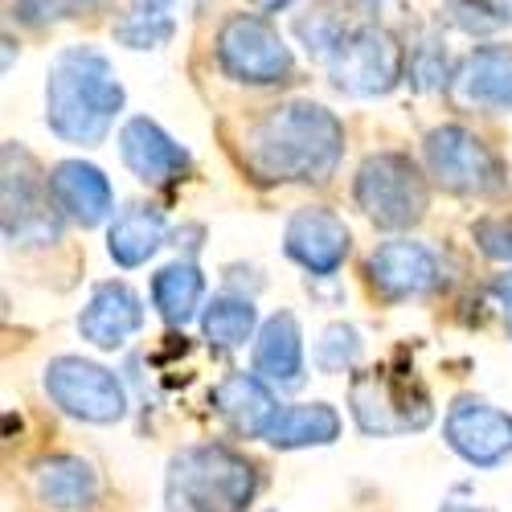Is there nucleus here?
<instances>
[{"mask_svg":"<svg viewBox=\"0 0 512 512\" xmlns=\"http://www.w3.org/2000/svg\"><path fill=\"white\" fill-rule=\"evenodd\" d=\"M345 156V123L324 103L287 99L246 132V168L271 185H324Z\"/></svg>","mask_w":512,"mask_h":512,"instance_id":"nucleus-1","label":"nucleus"},{"mask_svg":"<svg viewBox=\"0 0 512 512\" xmlns=\"http://www.w3.org/2000/svg\"><path fill=\"white\" fill-rule=\"evenodd\" d=\"M127 91L99 46H66L46 70V127L74 148H95L123 115Z\"/></svg>","mask_w":512,"mask_h":512,"instance_id":"nucleus-2","label":"nucleus"},{"mask_svg":"<svg viewBox=\"0 0 512 512\" xmlns=\"http://www.w3.org/2000/svg\"><path fill=\"white\" fill-rule=\"evenodd\" d=\"M259 467L226 443H193L168 459V512H246L259 496Z\"/></svg>","mask_w":512,"mask_h":512,"instance_id":"nucleus-3","label":"nucleus"},{"mask_svg":"<svg viewBox=\"0 0 512 512\" xmlns=\"http://www.w3.org/2000/svg\"><path fill=\"white\" fill-rule=\"evenodd\" d=\"M353 205L377 230H410L426 218L431 181L406 152H373L353 177Z\"/></svg>","mask_w":512,"mask_h":512,"instance_id":"nucleus-4","label":"nucleus"},{"mask_svg":"<svg viewBox=\"0 0 512 512\" xmlns=\"http://www.w3.org/2000/svg\"><path fill=\"white\" fill-rule=\"evenodd\" d=\"M349 410L361 435L373 439H394L426 431L435 418V402L414 373H394L390 365L361 369L349 381Z\"/></svg>","mask_w":512,"mask_h":512,"instance_id":"nucleus-5","label":"nucleus"},{"mask_svg":"<svg viewBox=\"0 0 512 512\" xmlns=\"http://www.w3.org/2000/svg\"><path fill=\"white\" fill-rule=\"evenodd\" d=\"M406 58L410 54L398 46V37L386 25L361 21L345 29V37L336 41V50L328 54L324 66L336 91L353 99H381L406 78Z\"/></svg>","mask_w":512,"mask_h":512,"instance_id":"nucleus-6","label":"nucleus"},{"mask_svg":"<svg viewBox=\"0 0 512 512\" xmlns=\"http://www.w3.org/2000/svg\"><path fill=\"white\" fill-rule=\"evenodd\" d=\"M426 177L451 197H492L504 189L500 156L463 123H439L422 140Z\"/></svg>","mask_w":512,"mask_h":512,"instance_id":"nucleus-7","label":"nucleus"},{"mask_svg":"<svg viewBox=\"0 0 512 512\" xmlns=\"http://www.w3.org/2000/svg\"><path fill=\"white\" fill-rule=\"evenodd\" d=\"M213 62L226 78L246 87H275L295 70L291 46L263 13H230L213 37Z\"/></svg>","mask_w":512,"mask_h":512,"instance_id":"nucleus-8","label":"nucleus"},{"mask_svg":"<svg viewBox=\"0 0 512 512\" xmlns=\"http://www.w3.org/2000/svg\"><path fill=\"white\" fill-rule=\"evenodd\" d=\"M0 197H5V238L13 246L62 238L66 218L50 197V173H41V164L17 140L5 144V181H0Z\"/></svg>","mask_w":512,"mask_h":512,"instance_id":"nucleus-9","label":"nucleus"},{"mask_svg":"<svg viewBox=\"0 0 512 512\" xmlns=\"http://www.w3.org/2000/svg\"><path fill=\"white\" fill-rule=\"evenodd\" d=\"M46 398L74 422L87 426H115L127 418V390L123 381L87 357H54L41 373Z\"/></svg>","mask_w":512,"mask_h":512,"instance_id":"nucleus-10","label":"nucleus"},{"mask_svg":"<svg viewBox=\"0 0 512 512\" xmlns=\"http://www.w3.org/2000/svg\"><path fill=\"white\" fill-rule=\"evenodd\" d=\"M443 443L476 472L512 459V414L492 406L488 398L459 394L443 414Z\"/></svg>","mask_w":512,"mask_h":512,"instance_id":"nucleus-11","label":"nucleus"},{"mask_svg":"<svg viewBox=\"0 0 512 512\" xmlns=\"http://www.w3.org/2000/svg\"><path fill=\"white\" fill-rule=\"evenodd\" d=\"M365 279L381 304H410L439 287L443 267H439V254L426 242L390 238V242L373 246L369 263H365Z\"/></svg>","mask_w":512,"mask_h":512,"instance_id":"nucleus-12","label":"nucleus"},{"mask_svg":"<svg viewBox=\"0 0 512 512\" xmlns=\"http://www.w3.org/2000/svg\"><path fill=\"white\" fill-rule=\"evenodd\" d=\"M283 254L300 271L332 279L353 254V230L328 205H300L283 222Z\"/></svg>","mask_w":512,"mask_h":512,"instance_id":"nucleus-13","label":"nucleus"},{"mask_svg":"<svg viewBox=\"0 0 512 512\" xmlns=\"http://www.w3.org/2000/svg\"><path fill=\"white\" fill-rule=\"evenodd\" d=\"M119 160L127 164V173L148 189H164V185L181 181L189 173V164H193L189 148L177 144L148 115H132L119 127Z\"/></svg>","mask_w":512,"mask_h":512,"instance_id":"nucleus-14","label":"nucleus"},{"mask_svg":"<svg viewBox=\"0 0 512 512\" xmlns=\"http://www.w3.org/2000/svg\"><path fill=\"white\" fill-rule=\"evenodd\" d=\"M78 332L87 345L115 353L127 340L144 332V300L127 279H103L91 287L87 304L78 312Z\"/></svg>","mask_w":512,"mask_h":512,"instance_id":"nucleus-15","label":"nucleus"},{"mask_svg":"<svg viewBox=\"0 0 512 512\" xmlns=\"http://www.w3.org/2000/svg\"><path fill=\"white\" fill-rule=\"evenodd\" d=\"M50 197L66 222L95 230L115 218V189L91 160H58L50 168Z\"/></svg>","mask_w":512,"mask_h":512,"instance_id":"nucleus-16","label":"nucleus"},{"mask_svg":"<svg viewBox=\"0 0 512 512\" xmlns=\"http://www.w3.org/2000/svg\"><path fill=\"white\" fill-rule=\"evenodd\" d=\"M447 91L455 95L459 107L512 115V46H500V41L476 46L455 66Z\"/></svg>","mask_w":512,"mask_h":512,"instance_id":"nucleus-17","label":"nucleus"},{"mask_svg":"<svg viewBox=\"0 0 512 512\" xmlns=\"http://www.w3.org/2000/svg\"><path fill=\"white\" fill-rule=\"evenodd\" d=\"M209 406L226 422V431L234 439H263L283 402H275L271 381H263L250 369V373H226L218 386H213Z\"/></svg>","mask_w":512,"mask_h":512,"instance_id":"nucleus-18","label":"nucleus"},{"mask_svg":"<svg viewBox=\"0 0 512 512\" xmlns=\"http://www.w3.org/2000/svg\"><path fill=\"white\" fill-rule=\"evenodd\" d=\"M250 369L279 390L304 386V328L295 312H275L259 324L250 349Z\"/></svg>","mask_w":512,"mask_h":512,"instance_id":"nucleus-19","label":"nucleus"},{"mask_svg":"<svg viewBox=\"0 0 512 512\" xmlns=\"http://www.w3.org/2000/svg\"><path fill=\"white\" fill-rule=\"evenodd\" d=\"M33 496L50 512H87L99 500V472L82 455H46L33 463Z\"/></svg>","mask_w":512,"mask_h":512,"instance_id":"nucleus-20","label":"nucleus"},{"mask_svg":"<svg viewBox=\"0 0 512 512\" xmlns=\"http://www.w3.org/2000/svg\"><path fill=\"white\" fill-rule=\"evenodd\" d=\"M164 234H168V222L164 213L148 201H136V205H123L111 226H107V254L111 263L123 267V271H136L144 267L152 254L164 246Z\"/></svg>","mask_w":512,"mask_h":512,"instance_id":"nucleus-21","label":"nucleus"},{"mask_svg":"<svg viewBox=\"0 0 512 512\" xmlns=\"http://www.w3.org/2000/svg\"><path fill=\"white\" fill-rule=\"evenodd\" d=\"M340 431H345V418H340V410L332 402H291V406H279L263 443L275 451L332 447L340 439Z\"/></svg>","mask_w":512,"mask_h":512,"instance_id":"nucleus-22","label":"nucleus"},{"mask_svg":"<svg viewBox=\"0 0 512 512\" xmlns=\"http://www.w3.org/2000/svg\"><path fill=\"white\" fill-rule=\"evenodd\" d=\"M152 308L168 328H185L205 308V275L193 259H173L152 275Z\"/></svg>","mask_w":512,"mask_h":512,"instance_id":"nucleus-23","label":"nucleus"},{"mask_svg":"<svg viewBox=\"0 0 512 512\" xmlns=\"http://www.w3.org/2000/svg\"><path fill=\"white\" fill-rule=\"evenodd\" d=\"M197 320H201L205 345L218 353L246 349V340L259 336V308H254L250 295H234V291L213 295V300H205Z\"/></svg>","mask_w":512,"mask_h":512,"instance_id":"nucleus-24","label":"nucleus"},{"mask_svg":"<svg viewBox=\"0 0 512 512\" xmlns=\"http://www.w3.org/2000/svg\"><path fill=\"white\" fill-rule=\"evenodd\" d=\"M185 0H136L115 25V41L127 50H160L177 33V13Z\"/></svg>","mask_w":512,"mask_h":512,"instance_id":"nucleus-25","label":"nucleus"},{"mask_svg":"<svg viewBox=\"0 0 512 512\" xmlns=\"http://www.w3.org/2000/svg\"><path fill=\"white\" fill-rule=\"evenodd\" d=\"M361 353H365L361 332H357L353 324H345V320H336V324H328V328L320 332L316 349H312V361H316V369H320V373L336 377V373L357 369Z\"/></svg>","mask_w":512,"mask_h":512,"instance_id":"nucleus-26","label":"nucleus"},{"mask_svg":"<svg viewBox=\"0 0 512 512\" xmlns=\"http://www.w3.org/2000/svg\"><path fill=\"white\" fill-rule=\"evenodd\" d=\"M107 5L111 0H13V13H17V21H25L33 29H46V25H58V21L103 13Z\"/></svg>","mask_w":512,"mask_h":512,"instance_id":"nucleus-27","label":"nucleus"},{"mask_svg":"<svg viewBox=\"0 0 512 512\" xmlns=\"http://www.w3.org/2000/svg\"><path fill=\"white\" fill-rule=\"evenodd\" d=\"M451 62H447V50H439L435 41H426V46H414L410 58H406V82L414 91H443L451 87Z\"/></svg>","mask_w":512,"mask_h":512,"instance_id":"nucleus-28","label":"nucleus"},{"mask_svg":"<svg viewBox=\"0 0 512 512\" xmlns=\"http://www.w3.org/2000/svg\"><path fill=\"white\" fill-rule=\"evenodd\" d=\"M447 9L463 33H496L508 25L504 0H447Z\"/></svg>","mask_w":512,"mask_h":512,"instance_id":"nucleus-29","label":"nucleus"},{"mask_svg":"<svg viewBox=\"0 0 512 512\" xmlns=\"http://www.w3.org/2000/svg\"><path fill=\"white\" fill-rule=\"evenodd\" d=\"M472 238H476L480 254H488L492 263L512 267V218H504V213H488V218H480L472 226Z\"/></svg>","mask_w":512,"mask_h":512,"instance_id":"nucleus-30","label":"nucleus"},{"mask_svg":"<svg viewBox=\"0 0 512 512\" xmlns=\"http://www.w3.org/2000/svg\"><path fill=\"white\" fill-rule=\"evenodd\" d=\"M488 291H492V300L500 304V312H504V324H508V336H512V267H504L500 275H492Z\"/></svg>","mask_w":512,"mask_h":512,"instance_id":"nucleus-31","label":"nucleus"},{"mask_svg":"<svg viewBox=\"0 0 512 512\" xmlns=\"http://www.w3.org/2000/svg\"><path fill=\"white\" fill-rule=\"evenodd\" d=\"M336 5H340V9H353V13H361L365 21H377L381 13H390V9L398 5V0H336Z\"/></svg>","mask_w":512,"mask_h":512,"instance_id":"nucleus-32","label":"nucleus"},{"mask_svg":"<svg viewBox=\"0 0 512 512\" xmlns=\"http://www.w3.org/2000/svg\"><path fill=\"white\" fill-rule=\"evenodd\" d=\"M295 5V0H250V9L254 13H263V17H275V13H287Z\"/></svg>","mask_w":512,"mask_h":512,"instance_id":"nucleus-33","label":"nucleus"},{"mask_svg":"<svg viewBox=\"0 0 512 512\" xmlns=\"http://www.w3.org/2000/svg\"><path fill=\"white\" fill-rule=\"evenodd\" d=\"M439 512H492V508H484V504H463V500H443Z\"/></svg>","mask_w":512,"mask_h":512,"instance_id":"nucleus-34","label":"nucleus"},{"mask_svg":"<svg viewBox=\"0 0 512 512\" xmlns=\"http://www.w3.org/2000/svg\"><path fill=\"white\" fill-rule=\"evenodd\" d=\"M271 512H275V508H271Z\"/></svg>","mask_w":512,"mask_h":512,"instance_id":"nucleus-35","label":"nucleus"}]
</instances>
